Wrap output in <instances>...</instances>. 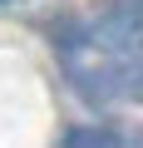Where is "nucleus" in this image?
I'll return each mask as SVG.
<instances>
[{"label":"nucleus","instance_id":"f257e3e1","mask_svg":"<svg viewBox=\"0 0 143 148\" xmlns=\"http://www.w3.org/2000/svg\"><path fill=\"white\" fill-rule=\"evenodd\" d=\"M59 59L64 74L84 99L94 104H123V99H143V45H99L89 35H64L59 40Z\"/></svg>","mask_w":143,"mask_h":148},{"label":"nucleus","instance_id":"f03ea898","mask_svg":"<svg viewBox=\"0 0 143 148\" xmlns=\"http://www.w3.org/2000/svg\"><path fill=\"white\" fill-rule=\"evenodd\" d=\"M59 143H69V148H74V143H128V138H118V133H109V128H69V133H59Z\"/></svg>","mask_w":143,"mask_h":148}]
</instances>
